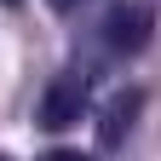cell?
<instances>
[{
  "mask_svg": "<svg viewBox=\"0 0 161 161\" xmlns=\"http://www.w3.org/2000/svg\"><path fill=\"white\" fill-rule=\"evenodd\" d=\"M86 98H92L86 75H80V69H64V75L46 86V98H40V127H52V132L75 127V121L86 115Z\"/></svg>",
  "mask_w": 161,
  "mask_h": 161,
  "instance_id": "cell-1",
  "label": "cell"
},
{
  "mask_svg": "<svg viewBox=\"0 0 161 161\" xmlns=\"http://www.w3.org/2000/svg\"><path fill=\"white\" fill-rule=\"evenodd\" d=\"M104 40L109 52H138L150 40V6H115L104 17Z\"/></svg>",
  "mask_w": 161,
  "mask_h": 161,
  "instance_id": "cell-2",
  "label": "cell"
},
{
  "mask_svg": "<svg viewBox=\"0 0 161 161\" xmlns=\"http://www.w3.org/2000/svg\"><path fill=\"white\" fill-rule=\"evenodd\" d=\"M132 109H138V98H132V92L109 104V115H104V144H121V127H132Z\"/></svg>",
  "mask_w": 161,
  "mask_h": 161,
  "instance_id": "cell-3",
  "label": "cell"
},
{
  "mask_svg": "<svg viewBox=\"0 0 161 161\" xmlns=\"http://www.w3.org/2000/svg\"><path fill=\"white\" fill-rule=\"evenodd\" d=\"M40 161H86L80 150H52V155H40Z\"/></svg>",
  "mask_w": 161,
  "mask_h": 161,
  "instance_id": "cell-4",
  "label": "cell"
}]
</instances>
